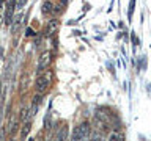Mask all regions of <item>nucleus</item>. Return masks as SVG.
I'll list each match as a JSON object with an SVG mask.
<instances>
[{"instance_id": "1a4fd4ad", "label": "nucleus", "mask_w": 151, "mask_h": 141, "mask_svg": "<svg viewBox=\"0 0 151 141\" xmlns=\"http://www.w3.org/2000/svg\"><path fill=\"white\" fill-rule=\"evenodd\" d=\"M68 140V129L66 127H63L58 133H57V136H55V140L54 141H66Z\"/></svg>"}, {"instance_id": "ddd939ff", "label": "nucleus", "mask_w": 151, "mask_h": 141, "mask_svg": "<svg viewBox=\"0 0 151 141\" xmlns=\"http://www.w3.org/2000/svg\"><path fill=\"white\" fill-rule=\"evenodd\" d=\"M134 2H131V5H129V19H131V16H132V11H134Z\"/></svg>"}, {"instance_id": "9d476101", "label": "nucleus", "mask_w": 151, "mask_h": 141, "mask_svg": "<svg viewBox=\"0 0 151 141\" xmlns=\"http://www.w3.org/2000/svg\"><path fill=\"white\" fill-rule=\"evenodd\" d=\"M65 6H66V3L63 2H54V14H60L65 9Z\"/></svg>"}, {"instance_id": "39448f33", "label": "nucleus", "mask_w": 151, "mask_h": 141, "mask_svg": "<svg viewBox=\"0 0 151 141\" xmlns=\"http://www.w3.org/2000/svg\"><path fill=\"white\" fill-rule=\"evenodd\" d=\"M25 13L21 11V13H17L16 16H14L13 19V24H11V33H17L19 30H21V27L24 25V22H25Z\"/></svg>"}, {"instance_id": "f03ea898", "label": "nucleus", "mask_w": 151, "mask_h": 141, "mask_svg": "<svg viewBox=\"0 0 151 141\" xmlns=\"http://www.w3.org/2000/svg\"><path fill=\"white\" fill-rule=\"evenodd\" d=\"M90 133H91V124L88 121H82L80 124L74 127L73 135H71V141H87Z\"/></svg>"}, {"instance_id": "f8f14e48", "label": "nucleus", "mask_w": 151, "mask_h": 141, "mask_svg": "<svg viewBox=\"0 0 151 141\" xmlns=\"http://www.w3.org/2000/svg\"><path fill=\"white\" fill-rule=\"evenodd\" d=\"M6 138V129H0V141H5Z\"/></svg>"}, {"instance_id": "6e6552de", "label": "nucleus", "mask_w": 151, "mask_h": 141, "mask_svg": "<svg viewBox=\"0 0 151 141\" xmlns=\"http://www.w3.org/2000/svg\"><path fill=\"white\" fill-rule=\"evenodd\" d=\"M109 141H124V135H123L120 130H115L110 133V136H109Z\"/></svg>"}, {"instance_id": "dca6fc26", "label": "nucleus", "mask_w": 151, "mask_h": 141, "mask_svg": "<svg viewBox=\"0 0 151 141\" xmlns=\"http://www.w3.org/2000/svg\"><path fill=\"white\" fill-rule=\"evenodd\" d=\"M0 9H2V2H0Z\"/></svg>"}, {"instance_id": "423d86ee", "label": "nucleus", "mask_w": 151, "mask_h": 141, "mask_svg": "<svg viewBox=\"0 0 151 141\" xmlns=\"http://www.w3.org/2000/svg\"><path fill=\"white\" fill-rule=\"evenodd\" d=\"M60 28V21L58 19H50L49 22H47L46 25V36L47 38H54L57 35V31H58Z\"/></svg>"}, {"instance_id": "f257e3e1", "label": "nucleus", "mask_w": 151, "mask_h": 141, "mask_svg": "<svg viewBox=\"0 0 151 141\" xmlns=\"http://www.w3.org/2000/svg\"><path fill=\"white\" fill-rule=\"evenodd\" d=\"M52 80H54V72H52L50 69L44 70L42 74H40L35 80V91L36 94H40V96H44L47 93V89H49Z\"/></svg>"}, {"instance_id": "9b49d317", "label": "nucleus", "mask_w": 151, "mask_h": 141, "mask_svg": "<svg viewBox=\"0 0 151 141\" xmlns=\"http://www.w3.org/2000/svg\"><path fill=\"white\" fill-rule=\"evenodd\" d=\"M30 127H32V122H25V124L22 125V130H21V136H22V138H25V136L28 135Z\"/></svg>"}, {"instance_id": "4468645a", "label": "nucleus", "mask_w": 151, "mask_h": 141, "mask_svg": "<svg viewBox=\"0 0 151 141\" xmlns=\"http://www.w3.org/2000/svg\"><path fill=\"white\" fill-rule=\"evenodd\" d=\"M0 97H2V83H0Z\"/></svg>"}, {"instance_id": "0eeeda50", "label": "nucleus", "mask_w": 151, "mask_h": 141, "mask_svg": "<svg viewBox=\"0 0 151 141\" xmlns=\"http://www.w3.org/2000/svg\"><path fill=\"white\" fill-rule=\"evenodd\" d=\"M41 11H42V14H46V16L54 14V2H44L41 5Z\"/></svg>"}, {"instance_id": "20e7f679", "label": "nucleus", "mask_w": 151, "mask_h": 141, "mask_svg": "<svg viewBox=\"0 0 151 141\" xmlns=\"http://www.w3.org/2000/svg\"><path fill=\"white\" fill-rule=\"evenodd\" d=\"M14 9H16V3L14 2H6L5 3V25H11L14 19Z\"/></svg>"}, {"instance_id": "2eb2a0df", "label": "nucleus", "mask_w": 151, "mask_h": 141, "mask_svg": "<svg viewBox=\"0 0 151 141\" xmlns=\"http://www.w3.org/2000/svg\"><path fill=\"white\" fill-rule=\"evenodd\" d=\"M9 141H17V140H14V138H11V140H9Z\"/></svg>"}, {"instance_id": "7ed1b4c3", "label": "nucleus", "mask_w": 151, "mask_h": 141, "mask_svg": "<svg viewBox=\"0 0 151 141\" xmlns=\"http://www.w3.org/2000/svg\"><path fill=\"white\" fill-rule=\"evenodd\" d=\"M52 63V52L50 50H44L40 55V60H38L36 64V74H42L44 70H47V68Z\"/></svg>"}]
</instances>
